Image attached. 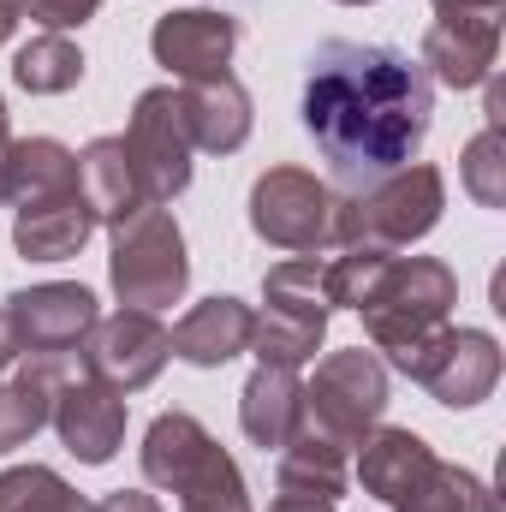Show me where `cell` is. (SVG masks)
<instances>
[{"label": "cell", "mask_w": 506, "mask_h": 512, "mask_svg": "<svg viewBox=\"0 0 506 512\" xmlns=\"http://www.w3.org/2000/svg\"><path fill=\"white\" fill-rule=\"evenodd\" d=\"M298 114L328 161V179L340 185L334 197H346L417 161L435 126V84L405 48L334 36L310 54Z\"/></svg>", "instance_id": "cell-1"}, {"label": "cell", "mask_w": 506, "mask_h": 512, "mask_svg": "<svg viewBox=\"0 0 506 512\" xmlns=\"http://www.w3.org/2000/svg\"><path fill=\"white\" fill-rule=\"evenodd\" d=\"M137 459H143L149 489L179 495V512H251L245 471L191 411H161L149 423Z\"/></svg>", "instance_id": "cell-2"}, {"label": "cell", "mask_w": 506, "mask_h": 512, "mask_svg": "<svg viewBox=\"0 0 506 512\" xmlns=\"http://www.w3.org/2000/svg\"><path fill=\"white\" fill-rule=\"evenodd\" d=\"M447 209V179L429 161H405L381 173L376 185L346 191L334 209V245L340 251H411L417 239L435 233Z\"/></svg>", "instance_id": "cell-3"}, {"label": "cell", "mask_w": 506, "mask_h": 512, "mask_svg": "<svg viewBox=\"0 0 506 512\" xmlns=\"http://www.w3.org/2000/svg\"><path fill=\"white\" fill-rule=\"evenodd\" d=\"M453 304H459V274L441 256H381L352 310L364 316V334L381 352H405L423 334L447 328Z\"/></svg>", "instance_id": "cell-4"}, {"label": "cell", "mask_w": 506, "mask_h": 512, "mask_svg": "<svg viewBox=\"0 0 506 512\" xmlns=\"http://www.w3.org/2000/svg\"><path fill=\"white\" fill-rule=\"evenodd\" d=\"M334 298H328V256H286L262 274V310L251 322L256 364H310L328 334Z\"/></svg>", "instance_id": "cell-5"}, {"label": "cell", "mask_w": 506, "mask_h": 512, "mask_svg": "<svg viewBox=\"0 0 506 512\" xmlns=\"http://www.w3.org/2000/svg\"><path fill=\"white\" fill-rule=\"evenodd\" d=\"M114 233V256H108V280H114V298L126 310H167L185 298L191 286V256H185V233L167 209H137L126 215Z\"/></svg>", "instance_id": "cell-6"}, {"label": "cell", "mask_w": 506, "mask_h": 512, "mask_svg": "<svg viewBox=\"0 0 506 512\" xmlns=\"http://www.w3.org/2000/svg\"><path fill=\"white\" fill-rule=\"evenodd\" d=\"M387 358H393L399 376H411V382L423 387L435 405H447V411L483 405L495 393V382H501V346L483 328H453L447 322V328H435L417 346L387 352Z\"/></svg>", "instance_id": "cell-7"}, {"label": "cell", "mask_w": 506, "mask_h": 512, "mask_svg": "<svg viewBox=\"0 0 506 512\" xmlns=\"http://www.w3.org/2000/svg\"><path fill=\"white\" fill-rule=\"evenodd\" d=\"M381 411H387V364L364 346L328 352L316 364V376L304 382V423L346 453L376 429Z\"/></svg>", "instance_id": "cell-8"}, {"label": "cell", "mask_w": 506, "mask_h": 512, "mask_svg": "<svg viewBox=\"0 0 506 512\" xmlns=\"http://www.w3.org/2000/svg\"><path fill=\"white\" fill-rule=\"evenodd\" d=\"M334 185L304 167H268L251 185V233L274 251L316 256L334 245Z\"/></svg>", "instance_id": "cell-9"}, {"label": "cell", "mask_w": 506, "mask_h": 512, "mask_svg": "<svg viewBox=\"0 0 506 512\" xmlns=\"http://www.w3.org/2000/svg\"><path fill=\"white\" fill-rule=\"evenodd\" d=\"M126 155H131V173L143 185V203L167 209L185 185H191V126H185V108H179V90L173 84H155L131 102V126H126Z\"/></svg>", "instance_id": "cell-10"}, {"label": "cell", "mask_w": 506, "mask_h": 512, "mask_svg": "<svg viewBox=\"0 0 506 512\" xmlns=\"http://www.w3.org/2000/svg\"><path fill=\"white\" fill-rule=\"evenodd\" d=\"M72 358L84 364L90 382L114 387V393H137L167 370L173 334L161 328L155 310H114V316H96V328L84 334V346Z\"/></svg>", "instance_id": "cell-11"}, {"label": "cell", "mask_w": 506, "mask_h": 512, "mask_svg": "<svg viewBox=\"0 0 506 512\" xmlns=\"http://www.w3.org/2000/svg\"><path fill=\"white\" fill-rule=\"evenodd\" d=\"M6 316L18 328V346L30 358H72L84 346V334L96 328V292L78 280H42L6 298Z\"/></svg>", "instance_id": "cell-12"}, {"label": "cell", "mask_w": 506, "mask_h": 512, "mask_svg": "<svg viewBox=\"0 0 506 512\" xmlns=\"http://www.w3.org/2000/svg\"><path fill=\"white\" fill-rule=\"evenodd\" d=\"M239 36H245V30H239L233 12L191 6V12H167V18H155V30H149V54H155V66H167L179 84H191V78H215V72H227Z\"/></svg>", "instance_id": "cell-13"}, {"label": "cell", "mask_w": 506, "mask_h": 512, "mask_svg": "<svg viewBox=\"0 0 506 512\" xmlns=\"http://www.w3.org/2000/svg\"><path fill=\"white\" fill-rule=\"evenodd\" d=\"M54 435L66 441V453L78 465H108L126 441V393L90 382V376H66L54 393Z\"/></svg>", "instance_id": "cell-14"}, {"label": "cell", "mask_w": 506, "mask_h": 512, "mask_svg": "<svg viewBox=\"0 0 506 512\" xmlns=\"http://www.w3.org/2000/svg\"><path fill=\"white\" fill-rule=\"evenodd\" d=\"M346 495V447L298 423V435L280 447V477L268 512H334Z\"/></svg>", "instance_id": "cell-15"}, {"label": "cell", "mask_w": 506, "mask_h": 512, "mask_svg": "<svg viewBox=\"0 0 506 512\" xmlns=\"http://www.w3.org/2000/svg\"><path fill=\"white\" fill-rule=\"evenodd\" d=\"M495 54H501V18H435L423 30L417 66L429 72V84L477 90L483 78H495Z\"/></svg>", "instance_id": "cell-16"}, {"label": "cell", "mask_w": 506, "mask_h": 512, "mask_svg": "<svg viewBox=\"0 0 506 512\" xmlns=\"http://www.w3.org/2000/svg\"><path fill=\"white\" fill-rule=\"evenodd\" d=\"M251 322L256 310L233 292H215L203 304L185 310V322L173 328V358L191 364V370H221L233 364L239 352H251Z\"/></svg>", "instance_id": "cell-17"}, {"label": "cell", "mask_w": 506, "mask_h": 512, "mask_svg": "<svg viewBox=\"0 0 506 512\" xmlns=\"http://www.w3.org/2000/svg\"><path fill=\"white\" fill-rule=\"evenodd\" d=\"M96 209L84 203V191H60V197H36V203H18L12 215V245L24 262H66L90 245L96 233Z\"/></svg>", "instance_id": "cell-18"}, {"label": "cell", "mask_w": 506, "mask_h": 512, "mask_svg": "<svg viewBox=\"0 0 506 512\" xmlns=\"http://www.w3.org/2000/svg\"><path fill=\"white\" fill-rule=\"evenodd\" d=\"M179 108H185L191 143L209 149V155H233V149H245V137H251V126H256L251 90H245L233 72L191 78V84L179 90Z\"/></svg>", "instance_id": "cell-19"}, {"label": "cell", "mask_w": 506, "mask_h": 512, "mask_svg": "<svg viewBox=\"0 0 506 512\" xmlns=\"http://www.w3.org/2000/svg\"><path fill=\"white\" fill-rule=\"evenodd\" d=\"M239 423H245V435L262 453H280L298 435V423H304V382H298V370L256 364L245 393H239Z\"/></svg>", "instance_id": "cell-20"}, {"label": "cell", "mask_w": 506, "mask_h": 512, "mask_svg": "<svg viewBox=\"0 0 506 512\" xmlns=\"http://www.w3.org/2000/svg\"><path fill=\"white\" fill-rule=\"evenodd\" d=\"M429 465H435V447H429L417 429L376 423V429L358 441V483H364V495H376V501H399Z\"/></svg>", "instance_id": "cell-21"}, {"label": "cell", "mask_w": 506, "mask_h": 512, "mask_svg": "<svg viewBox=\"0 0 506 512\" xmlns=\"http://www.w3.org/2000/svg\"><path fill=\"white\" fill-rule=\"evenodd\" d=\"M72 358H30L12 382L0 387V459L12 453V447H24L36 429H48V417H54V393L66 387V370Z\"/></svg>", "instance_id": "cell-22"}, {"label": "cell", "mask_w": 506, "mask_h": 512, "mask_svg": "<svg viewBox=\"0 0 506 512\" xmlns=\"http://www.w3.org/2000/svg\"><path fill=\"white\" fill-rule=\"evenodd\" d=\"M78 191H84V203L96 209V221H108V227H120L126 215L149 209L120 137H96V143L78 155Z\"/></svg>", "instance_id": "cell-23"}, {"label": "cell", "mask_w": 506, "mask_h": 512, "mask_svg": "<svg viewBox=\"0 0 506 512\" xmlns=\"http://www.w3.org/2000/svg\"><path fill=\"white\" fill-rule=\"evenodd\" d=\"M78 191V155L60 137H18L6 149V203H36Z\"/></svg>", "instance_id": "cell-24"}, {"label": "cell", "mask_w": 506, "mask_h": 512, "mask_svg": "<svg viewBox=\"0 0 506 512\" xmlns=\"http://www.w3.org/2000/svg\"><path fill=\"white\" fill-rule=\"evenodd\" d=\"M12 78H18V90H30V96H66V90L84 84V54H78V42H66L60 30H42V36H30V42L12 54Z\"/></svg>", "instance_id": "cell-25"}, {"label": "cell", "mask_w": 506, "mask_h": 512, "mask_svg": "<svg viewBox=\"0 0 506 512\" xmlns=\"http://www.w3.org/2000/svg\"><path fill=\"white\" fill-rule=\"evenodd\" d=\"M0 512H96L54 465H12L0 471Z\"/></svg>", "instance_id": "cell-26"}, {"label": "cell", "mask_w": 506, "mask_h": 512, "mask_svg": "<svg viewBox=\"0 0 506 512\" xmlns=\"http://www.w3.org/2000/svg\"><path fill=\"white\" fill-rule=\"evenodd\" d=\"M483 501H489V489L465 471V465H429L399 501H393V512H483Z\"/></svg>", "instance_id": "cell-27"}, {"label": "cell", "mask_w": 506, "mask_h": 512, "mask_svg": "<svg viewBox=\"0 0 506 512\" xmlns=\"http://www.w3.org/2000/svg\"><path fill=\"white\" fill-rule=\"evenodd\" d=\"M459 179H465V191H471L483 209H506V131L501 126H483L465 143Z\"/></svg>", "instance_id": "cell-28"}, {"label": "cell", "mask_w": 506, "mask_h": 512, "mask_svg": "<svg viewBox=\"0 0 506 512\" xmlns=\"http://www.w3.org/2000/svg\"><path fill=\"white\" fill-rule=\"evenodd\" d=\"M96 6H102V0H24V12H30L42 30H60V36L78 30V24H90Z\"/></svg>", "instance_id": "cell-29"}, {"label": "cell", "mask_w": 506, "mask_h": 512, "mask_svg": "<svg viewBox=\"0 0 506 512\" xmlns=\"http://www.w3.org/2000/svg\"><path fill=\"white\" fill-rule=\"evenodd\" d=\"M441 18H501L506 0H429Z\"/></svg>", "instance_id": "cell-30"}, {"label": "cell", "mask_w": 506, "mask_h": 512, "mask_svg": "<svg viewBox=\"0 0 506 512\" xmlns=\"http://www.w3.org/2000/svg\"><path fill=\"white\" fill-rule=\"evenodd\" d=\"M96 512H161L155 507V495H143V489H114V495H102Z\"/></svg>", "instance_id": "cell-31"}, {"label": "cell", "mask_w": 506, "mask_h": 512, "mask_svg": "<svg viewBox=\"0 0 506 512\" xmlns=\"http://www.w3.org/2000/svg\"><path fill=\"white\" fill-rule=\"evenodd\" d=\"M24 358V346H18V328H12V316H6V304H0V370H12Z\"/></svg>", "instance_id": "cell-32"}, {"label": "cell", "mask_w": 506, "mask_h": 512, "mask_svg": "<svg viewBox=\"0 0 506 512\" xmlns=\"http://www.w3.org/2000/svg\"><path fill=\"white\" fill-rule=\"evenodd\" d=\"M18 24H24V0H0V42H12Z\"/></svg>", "instance_id": "cell-33"}, {"label": "cell", "mask_w": 506, "mask_h": 512, "mask_svg": "<svg viewBox=\"0 0 506 512\" xmlns=\"http://www.w3.org/2000/svg\"><path fill=\"white\" fill-rule=\"evenodd\" d=\"M6 149H12V131H6V102H0V203H6Z\"/></svg>", "instance_id": "cell-34"}, {"label": "cell", "mask_w": 506, "mask_h": 512, "mask_svg": "<svg viewBox=\"0 0 506 512\" xmlns=\"http://www.w3.org/2000/svg\"><path fill=\"white\" fill-rule=\"evenodd\" d=\"M340 6H370V0H340Z\"/></svg>", "instance_id": "cell-35"}]
</instances>
